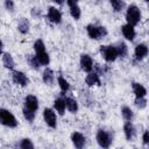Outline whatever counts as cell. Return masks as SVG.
<instances>
[{
  "instance_id": "1",
  "label": "cell",
  "mask_w": 149,
  "mask_h": 149,
  "mask_svg": "<svg viewBox=\"0 0 149 149\" xmlns=\"http://www.w3.org/2000/svg\"><path fill=\"white\" fill-rule=\"evenodd\" d=\"M33 48H34L35 56H36V58L38 59L40 64L43 65V66L49 65V63H50V56H49V54H48V51H47V49H45L44 42H43L41 38H37V40L34 42Z\"/></svg>"
},
{
  "instance_id": "2",
  "label": "cell",
  "mask_w": 149,
  "mask_h": 149,
  "mask_svg": "<svg viewBox=\"0 0 149 149\" xmlns=\"http://www.w3.org/2000/svg\"><path fill=\"white\" fill-rule=\"evenodd\" d=\"M86 33H87V35L91 40H95V41L104 38L108 34L106 27L97 26V24H93V23H90V24L86 26Z\"/></svg>"
},
{
  "instance_id": "3",
  "label": "cell",
  "mask_w": 149,
  "mask_h": 149,
  "mask_svg": "<svg viewBox=\"0 0 149 149\" xmlns=\"http://www.w3.org/2000/svg\"><path fill=\"white\" fill-rule=\"evenodd\" d=\"M141 17H142L141 10H140V8L136 5L132 3V5H129L127 7V10H126V21H127L128 24L135 27L141 21Z\"/></svg>"
},
{
  "instance_id": "4",
  "label": "cell",
  "mask_w": 149,
  "mask_h": 149,
  "mask_svg": "<svg viewBox=\"0 0 149 149\" xmlns=\"http://www.w3.org/2000/svg\"><path fill=\"white\" fill-rule=\"evenodd\" d=\"M0 125L8 127V128H15L19 125V121L16 120L15 115L6 108H0Z\"/></svg>"
},
{
  "instance_id": "5",
  "label": "cell",
  "mask_w": 149,
  "mask_h": 149,
  "mask_svg": "<svg viewBox=\"0 0 149 149\" xmlns=\"http://www.w3.org/2000/svg\"><path fill=\"white\" fill-rule=\"evenodd\" d=\"M95 140L97 143L100 148H109L112 142H113V135L105 129H98L97 134H95Z\"/></svg>"
},
{
  "instance_id": "6",
  "label": "cell",
  "mask_w": 149,
  "mask_h": 149,
  "mask_svg": "<svg viewBox=\"0 0 149 149\" xmlns=\"http://www.w3.org/2000/svg\"><path fill=\"white\" fill-rule=\"evenodd\" d=\"M100 55L101 57L107 62V63H113L116 61L118 56V51L114 44H108V45H101L100 47Z\"/></svg>"
},
{
  "instance_id": "7",
  "label": "cell",
  "mask_w": 149,
  "mask_h": 149,
  "mask_svg": "<svg viewBox=\"0 0 149 149\" xmlns=\"http://www.w3.org/2000/svg\"><path fill=\"white\" fill-rule=\"evenodd\" d=\"M43 120L45 122V125L52 129H55L57 127V115H56V112L54 108H50V107H45L43 109Z\"/></svg>"
},
{
  "instance_id": "8",
  "label": "cell",
  "mask_w": 149,
  "mask_h": 149,
  "mask_svg": "<svg viewBox=\"0 0 149 149\" xmlns=\"http://www.w3.org/2000/svg\"><path fill=\"white\" fill-rule=\"evenodd\" d=\"M12 79L16 85L21 87H26L29 84V78L27 77V74L19 70H12Z\"/></svg>"
},
{
  "instance_id": "9",
  "label": "cell",
  "mask_w": 149,
  "mask_h": 149,
  "mask_svg": "<svg viewBox=\"0 0 149 149\" xmlns=\"http://www.w3.org/2000/svg\"><path fill=\"white\" fill-rule=\"evenodd\" d=\"M79 64H80V69L84 71V72H91L94 68L93 65V59L90 55L87 54H81L80 55V58H79Z\"/></svg>"
},
{
  "instance_id": "10",
  "label": "cell",
  "mask_w": 149,
  "mask_h": 149,
  "mask_svg": "<svg viewBox=\"0 0 149 149\" xmlns=\"http://www.w3.org/2000/svg\"><path fill=\"white\" fill-rule=\"evenodd\" d=\"M47 17L50 22L55 23V24H59L62 22V13L59 9H57L56 7L54 6H50L48 8V12H47Z\"/></svg>"
},
{
  "instance_id": "11",
  "label": "cell",
  "mask_w": 149,
  "mask_h": 149,
  "mask_svg": "<svg viewBox=\"0 0 149 149\" xmlns=\"http://www.w3.org/2000/svg\"><path fill=\"white\" fill-rule=\"evenodd\" d=\"M23 107L33 111V112H36L40 107V104H38V99L36 95L34 94H28L26 95L24 98V101H23Z\"/></svg>"
},
{
  "instance_id": "12",
  "label": "cell",
  "mask_w": 149,
  "mask_h": 149,
  "mask_svg": "<svg viewBox=\"0 0 149 149\" xmlns=\"http://www.w3.org/2000/svg\"><path fill=\"white\" fill-rule=\"evenodd\" d=\"M70 139H71V142H72L73 147L77 148V149H81L86 144V139H85L84 134H81L79 132H73L71 134Z\"/></svg>"
},
{
  "instance_id": "13",
  "label": "cell",
  "mask_w": 149,
  "mask_h": 149,
  "mask_svg": "<svg viewBox=\"0 0 149 149\" xmlns=\"http://www.w3.org/2000/svg\"><path fill=\"white\" fill-rule=\"evenodd\" d=\"M148 56V45L146 43H139L134 49V57L136 61L141 62Z\"/></svg>"
},
{
  "instance_id": "14",
  "label": "cell",
  "mask_w": 149,
  "mask_h": 149,
  "mask_svg": "<svg viewBox=\"0 0 149 149\" xmlns=\"http://www.w3.org/2000/svg\"><path fill=\"white\" fill-rule=\"evenodd\" d=\"M85 84L88 87H93V86H99L101 85V80H100V74L95 71H91L87 73V76L85 77Z\"/></svg>"
},
{
  "instance_id": "15",
  "label": "cell",
  "mask_w": 149,
  "mask_h": 149,
  "mask_svg": "<svg viewBox=\"0 0 149 149\" xmlns=\"http://www.w3.org/2000/svg\"><path fill=\"white\" fill-rule=\"evenodd\" d=\"M123 134L127 141H134L136 136V128L132 121H126L123 125Z\"/></svg>"
},
{
  "instance_id": "16",
  "label": "cell",
  "mask_w": 149,
  "mask_h": 149,
  "mask_svg": "<svg viewBox=\"0 0 149 149\" xmlns=\"http://www.w3.org/2000/svg\"><path fill=\"white\" fill-rule=\"evenodd\" d=\"M121 33L123 35V37L127 40V41H134L135 36H136V31H135V28L128 23L121 26Z\"/></svg>"
},
{
  "instance_id": "17",
  "label": "cell",
  "mask_w": 149,
  "mask_h": 149,
  "mask_svg": "<svg viewBox=\"0 0 149 149\" xmlns=\"http://www.w3.org/2000/svg\"><path fill=\"white\" fill-rule=\"evenodd\" d=\"M64 101H65V108L70 112V113H77L79 109L78 102L74 98L72 97H64Z\"/></svg>"
},
{
  "instance_id": "18",
  "label": "cell",
  "mask_w": 149,
  "mask_h": 149,
  "mask_svg": "<svg viewBox=\"0 0 149 149\" xmlns=\"http://www.w3.org/2000/svg\"><path fill=\"white\" fill-rule=\"evenodd\" d=\"M132 88H133V93L135 94V98H141V97L147 95V88L137 81L132 83Z\"/></svg>"
},
{
  "instance_id": "19",
  "label": "cell",
  "mask_w": 149,
  "mask_h": 149,
  "mask_svg": "<svg viewBox=\"0 0 149 149\" xmlns=\"http://www.w3.org/2000/svg\"><path fill=\"white\" fill-rule=\"evenodd\" d=\"M1 56H2V65L7 70H14V68H15V61H14L13 56L9 52H3Z\"/></svg>"
},
{
  "instance_id": "20",
  "label": "cell",
  "mask_w": 149,
  "mask_h": 149,
  "mask_svg": "<svg viewBox=\"0 0 149 149\" xmlns=\"http://www.w3.org/2000/svg\"><path fill=\"white\" fill-rule=\"evenodd\" d=\"M42 80L47 85H51L54 83V80H55V73H54V71L50 68L45 66V69L43 70V72H42Z\"/></svg>"
},
{
  "instance_id": "21",
  "label": "cell",
  "mask_w": 149,
  "mask_h": 149,
  "mask_svg": "<svg viewBox=\"0 0 149 149\" xmlns=\"http://www.w3.org/2000/svg\"><path fill=\"white\" fill-rule=\"evenodd\" d=\"M29 28H30L29 20L27 17H21L19 20V22H17V30H19V33H21L22 35H26V34H28Z\"/></svg>"
},
{
  "instance_id": "22",
  "label": "cell",
  "mask_w": 149,
  "mask_h": 149,
  "mask_svg": "<svg viewBox=\"0 0 149 149\" xmlns=\"http://www.w3.org/2000/svg\"><path fill=\"white\" fill-rule=\"evenodd\" d=\"M54 109L58 113V114H61V115H63L64 114V112H65V101H64V97H58V98H56L55 100H54Z\"/></svg>"
},
{
  "instance_id": "23",
  "label": "cell",
  "mask_w": 149,
  "mask_h": 149,
  "mask_svg": "<svg viewBox=\"0 0 149 149\" xmlns=\"http://www.w3.org/2000/svg\"><path fill=\"white\" fill-rule=\"evenodd\" d=\"M121 115L125 121H133V119H134V112L129 106L121 107Z\"/></svg>"
},
{
  "instance_id": "24",
  "label": "cell",
  "mask_w": 149,
  "mask_h": 149,
  "mask_svg": "<svg viewBox=\"0 0 149 149\" xmlns=\"http://www.w3.org/2000/svg\"><path fill=\"white\" fill-rule=\"evenodd\" d=\"M115 45V48H116V51H118V56L119 57H121V58H125L126 56H127V54H128V48H127V45H126V43H123V42H118L116 44H114Z\"/></svg>"
},
{
  "instance_id": "25",
  "label": "cell",
  "mask_w": 149,
  "mask_h": 149,
  "mask_svg": "<svg viewBox=\"0 0 149 149\" xmlns=\"http://www.w3.org/2000/svg\"><path fill=\"white\" fill-rule=\"evenodd\" d=\"M57 84H58V86H59L62 93L69 92V90H70V84H69V81H68L63 76H58V77H57Z\"/></svg>"
},
{
  "instance_id": "26",
  "label": "cell",
  "mask_w": 149,
  "mask_h": 149,
  "mask_svg": "<svg viewBox=\"0 0 149 149\" xmlns=\"http://www.w3.org/2000/svg\"><path fill=\"white\" fill-rule=\"evenodd\" d=\"M69 8H70V9H69V12H70L71 17H72V19H74L76 21H77V20H79V19H80V16H81V9H80V7H79L78 5H73V6L69 7Z\"/></svg>"
},
{
  "instance_id": "27",
  "label": "cell",
  "mask_w": 149,
  "mask_h": 149,
  "mask_svg": "<svg viewBox=\"0 0 149 149\" xmlns=\"http://www.w3.org/2000/svg\"><path fill=\"white\" fill-rule=\"evenodd\" d=\"M27 62H28V65H29L31 69H34V70H38V69L42 66L35 55H29V56L27 57Z\"/></svg>"
},
{
  "instance_id": "28",
  "label": "cell",
  "mask_w": 149,
  "mask_h": 149,
  "mask_svg": "<svg viewBox=\"0 0 149 149\" xmlns=\"http://www.w3.org/2000/svg\"><path fill=\"white\" fill-rule=\"evenodd\" d=\"M109 3H111V6H112V8L115 13L121 12L126 6L123 0H109Z\"/></svg>"
},
{
  "instance_id": "29",
  "label": "cell",
  "mask_w": 149,
  "mask_h": 149,
  "mask_svg": "<svg viewBox=\"0 0 149 149\" xmlns=\"http://www.w3.org/2000/svg\"><path fill=\"white\" fill-rule=\"evenodd\" d=\"M19 148L21 149H34L35 148V144L33 143V141L30 139H22L20 142H19Z\"/></svg>"
},
{
  "instance_id": "30",
  "label": "cell",
  "mask_w": 149,
  "mask_h": 149,
  "mask_svg": "<svg viewBox=\"0 0 149 149\" xmlns=\"http://www.w3.org/2000/svg\"><path fill=\"white\" fill-rule=\"evenodd\" d=\"M22 114H23V118H24L28 122H30V123H31V122L35 120L36 112H33V111H30V109H28V108L23 107V109H22Z\"/></svg>"
},
{
  "instance_id": "31",
  "label": "cell",
  "mask_w": 149,
  "mask_h": 149,
  "mask_svg": "<svg viewBox=\"0 0 149 149\" xmlns=\"http://www.w3.org/2000/svg\"><path fill=\"white\" fill-rule=\"evenodd\" d=\"M147 104H148V101H147L146 97L135 98V100H134V105L136 106L137 109H144L147 107Z\"/></svg>"
},
{
  "instance_id": "32",
  "label": "cell",
  "mask_w": 149,
  "mask_h": 149,
  "mask_svg": "<svg viewBox=\"0 0 149 149\" xmlns=\"http://www.w3.org/2000/svg\"><path fill=\"white\" fill-rule=\"evenodd\" d=\"M3 5H5V8H6L8 12H10V13L14 12V9H15V3H14L13 0H5Z\"/></svg>"
},
{
  "instance_id": "33",
  "label": "cell",
  "mask_w": 149,
  "mask_h": 149,
  "mask_svg": "<svg viewBox=\"0 0 149 149\" xmlns=\"http://www.w3.org/2000/svg\"><path fill=\"white\" fill-rule=\"evenodd\" d=\"M142 143H143V146L149 144V132L148 130H144L142 134Z\"/></svg>"
},
{
  "instance_id": "34",
  "label": "cell",
  "mask_w": 149,
  "mask_h": 149,
  "mask_svg": "<svg viewBox=\"0 0 149 149\" xmlns=\"http://www.w3.org/2000/svg\"><path fill=\"white\" fill-rule=\"evenodd\" d=\"M66 1V5L69 6V7H71V6H73V5H78V1L79 0H65Z\"/></svg>"
},
{
  "instance_id": "35",
  "label": "cell",
  "mask_w": 149,
  "mask_h": 149,
  "mask_svg": "<svg viewBox=\"0 0 149 149\" xmlns=\"http://www.w3.org/2000/svg\"><path fill=\"white\" fill-rule=\"evenodd\" d=\"M3 54V43H2V41H1V38H0V56Z\"/></svg>"
},
{
  "instance_id": "36",
  "label": "cell",
  "mask_w": 149,
  "mask_h": 149,
  "mask_svg": "<svg viewBox=\"0 0 149 149\" xmlns=\"http://www.w3.org/2000/svg\"><path fill=\"white\" fill-rule=\"evenodd\" d=\"M52 1H54V2L56 3V5H63L65 0H52Z\"/></svg>"
},
{
  "instance_id": "37",
  "label": "cell",
  "mask_w": 149,
  "mask_h": 149,
  "mask_svg": "<svg viewBox=\"0 0 149 149\" xmlns=\"http://www.w3.org/2000/svg\"><path fill=\"white\" fill-rule=\"evenodd\" d=\"M144 1H146V2H147V1H149V0H144Z\"/></svg>"
}]
</instances>
